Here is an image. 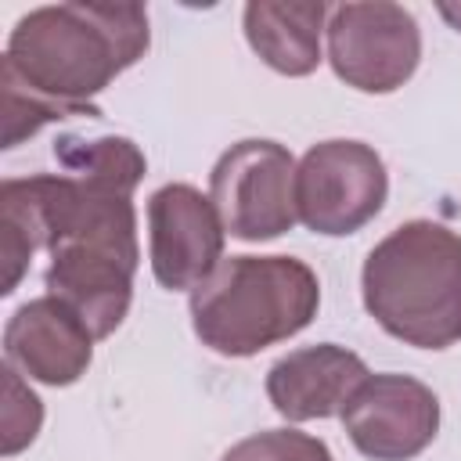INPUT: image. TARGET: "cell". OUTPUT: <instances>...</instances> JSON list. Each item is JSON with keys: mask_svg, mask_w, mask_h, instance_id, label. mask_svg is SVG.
<instances>
[{"mask_svg": "<svg viewBox=\"0 0 461 461\" xmlns=\"http://www.w3.org/2000/svg\"><path fill=\"white\" fill-rule=\"evenodd\" d=\"M364 306L400 342L447 349L461 339V234L411 220L364 259Z\"/></svg>", "mask_w": 461, "mask_h": 461, "instance_id": "3", "label": "cell"}, {"mask_svg": "<svg viewBox=\"0 0 461 461\" xmlns=\"http://www.w3.org/2000/svg\"><path fill=\"white\" fill-rule=\"evenodd\" d=\"M385 194V166L364 140H321L295 166V209L313 234L360 230L382 212Z\"/></svg>", "mask_w": 461, "mask_h": 461, "instance_id": "6", "label": "cell"}, {"mask_svg": "<svg viewBox=\"0 0 461 461\" xmlns=\"http://www.w3.org/2000/svg\"><path fill=\"white\" fill-rule=\"evenodd\" d=\"M209 198L223 230L241 241H270L295 227V158L277 140H238L209 173Z\"/></svg>", "mask_w": 461, "mask_h": 461, "instance_id": "5", "label": "cell"}, {"mask_svg": "<svg viewBox=\"0 0 461 461\" xmlns=\"http://www.w3.org/2000/svg\"><path fill=\"white\" fill-rule=\"evenodd\" d=\"M58 162L65 166L68 176H79L94 187L122 191L133 194V187L144 180V155L130 137H97V140H79L65 137L54 148Z\"/></svg>", "mask_w": 461, "mask_h": 461, "instance_id": "13", "label": "cell"}, {"mask_svg": "<svg viewBox=\"0 0 461 461\" xmlns=\"http://www.w3.org/2000/svg\"><path fill=\"white\" fill-rule=\"evenodd\" d=\"M36 184L50 252L47 295L68 303L94 339H108L130 310L140 259L133 194L68 173H36Z\"/></svg>", "mask_w": 461, "mask_h": 461, "instance_id": "1", "label": "cell"}, {"mask_svg": "<svg viewBox=\"0 0 461 461\" xmlns=\"http://www.w3.org/2000/svg\"><path fill=\"white\" fill-rule=\"evenodd\" d=\"M328 4H285L252 0L245 4L249 47L281 76H310L321 65V32L328 29Z\"/></svg>", "mask_w": 461, "mask_h": 461, "instance_id": "12", "label": "cell"}, {"mask_svg": "<svg viewBox=\"0 0 461 461\" xmlns=\"http://www.w3.org/2000/svg\"><path fill=\"white\" fill-rule=\"evenodd\" d=\"M439 14H443L457 32H461V4H439Z\"/></svg>", "mask_w": 461, "mask_h": 461, "instance_id": "17", "label": "cell"}, {"mask_svg": "<svg viewBox=\"0 0 461 461\" xmlns=\"http://www.w3.org/2000/svg\"><path fill=\"white\" fill-rule=\"evenodd\" d=\"M0 115H4V137H0L4 148H18L25 137L40 133L43 126L61 122V119H79L83 112L43 97L29 83H22L11 68L0 65Z\"/></svg>", "mask_w": 461, "mask_h": 461, "instance_id": "14", "label": "cell"}, {"mask_svg": "<svg viewBox=\"0 0 461 461\" xmlns=\"http://www.w3.org/2000/svg\"><path fill=\"white\" fill-rule=\"evenodd\" d=\"M321 306L317 274L292 256H230L191 292V324L202 346L252 357L299 335Z\"/></svg>", "mask_w": 461, "mask_h": 461, "instance_id": "4", "label": "cell"}, {"mask_svg": "<svg viewBox=\"0 0 461 461\" xmlns=\"http://www.w3.org/2000/svg\"><path fill=\"white\" fill-rule=\"evenodd\" d=\"M43 425V407L40 396L22 382V375L7 364L4 367V432H0V450L4 457L25 450Z\"/></svg>", "mask_w": 461, "mask_h": 461, "instance_id": "16", "label": "cell"}, {"mask_svg": "<svg viewBox=\"0 0 461 461\" xmlns=\"http://www.w3.org/2000/svg\"><path fill=\"white\" fill-rule=\"evenodd\" d=\"M4 353L14 371L43 385H72L90 367L94 335L68 303L40 295L22 303L7 321Z\"/></svg>", "mask_w": 461, "mask_h": 461, "instance_id": "10", "label": "cell"}, {"mask_svg": "<svg viewBox=\"0 0 461 461\" xmlns=\"http://www.w3.org/2000/svg\"><path fill=\"white\" fill-rule=\"evenodd\" d=\"M220 461H331V450L299 429H267L234 443Z\"/></svg>", "mask_w": 461, "mask_h": 461, "instance_id": "15", "label": "cell"}, {"mask_svg": "<svg viewBox=\"0 0 461 461\" xmlns=\"http://www.w3.org/2000/svg\"><path fill=\"white\" fill-rule=\"evenodd\" d=\"M223 220L209 194L191 184H166L148 198L151 274L169 292H194L223 259Z\"/></svg>", "mask_w": 461, "mask_h": 461, "instance_id": "8", "label": "cell"}, {"mask_svg": "<svg viewBox=\"0 0 461 461\" xmlns=\"http://www.w3.org/2000/svg\"><path fill=\"white\" fill-rule=\"evenodd\" d=\"M148 40V11L137 4H50L18 18L0 65L94 119V97L144 58Z\"/></svg>", "mask_w": 461, "mask_h": 461, "instance_id": "2", "label": "cell"}, {"mask_svg": "<svg viewBox=\"0 0 461 461\" xmlns=\"http://www.w3.org/2000/svg\"><path fill=\"white\" fill-rule=\"evenodd\" d=\"M367 375V364L353 349L321 342L281 357L267 371V396L288 421L331 418L346 411L349 396L364 385Z\"/></svg>", "mask_w": 461, "mask_h": 461, "instance_id": "11", "label": "cell"}, {"mask_svg": "<svg viewBox=\"0 0 461 461\" xmlns=\"http://www.w3.org/2000/svg\"><path fill=\"white\" fill-rule=\"evenodd\" d=\"M328 61L335 76L364 94H389L403 86L421 61V32L407 7L339 4L328 11Z\"/></svg>", "mask_w": 461, "mask_h": 461, "instance_id": "7", "label": "cell"}, {"mask_svg": "<svg viewBox=\"0 0 461 461\" xmlns=\"http://www.w3.org/2000/svg\"><path fill=\"white\" fill-rule=\"evenodd\" d=\"M342 425L364 457L411 461L439 432V400L411 375H367L349 396Z\"/></svg>", "mask_w": 461, "mask_h": 461, "instance_id": "9", "label": "cell"}]
</instances>
